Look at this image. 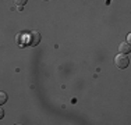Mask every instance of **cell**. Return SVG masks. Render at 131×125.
Here are the masks:
<instances>
[{
    "instance_id": "6da1fadb",
    "label": "cell",
    "mask_w": 131,
    "mask_h": 125,
    "mask_svg": "<svg viewBox=\"0 0 131 125\" xmlns=\"http://www.w3.org/2000/svg\"><path fill=\"white\" fill-rule=\"evenodd\" d=\"M114 64H116L117 68H120V70H124V68L128 67L130 60H128V57H127L126 54H123V53H118L116 57H114Z\"/></svg>"
},
{
    "instance_id": "7a4b0ae2",
    "label": "cell",
    "mask_w": 131,
    "mask_h": 125,
    "mask_svg": "<svg viewBox=\"0 0 131 125\" xmlns=\"http://www.w3.org/2000/svg\"><path fill=\"white\" fill-rule=\"evenodd\" d=\"M39 42H40V33L38 31H32L27 38V43L29 46H38Z\"/></svg>"
},
{
    "instance_id": "3957f363",
    "label": "cell",
    "mask_w": 131,
    "mask_h": 125,
    "mask_svg": "<svg viewBox=\"0 0 131 125\" xmlns=\"http://www.w3.org/2000/svg\"><path fill=\"white\" fill-rule=\"evenodd\" d=\"M118 52L123 53V54H127V53H130V52H131L130 43H121V45L118 46Z\"/></svg>"
},
{
    "instance_id": "277c9868",
    "label": "cell",
    "mask_w": 131,
    "mask_h": 125,
    "mask_svg": "<svg viewBox=\"0 0 131 125\" xmlns=\"http://www.w3.org/2000/svg\"><path fill=\"white\" fill-rule=\"evenodd\" d=\"M15 42H17V45L20 46V47H24L25 46V43H24V35L23 32H18L17 36H15Z\"/></svg>"
},
{
    "instance_id": "5b68a950",
    "label": "cell",
    "mask_w": 131,
    "mask_h": 125,
    "mask_svg": "<svg viewBox=\"0 0 131 125\" xmlns=\"http://www.w3.org/2000/svg\"><path fill=\"white\" fill-rule=\"evenodd\" d=\"M7 99H8L7 93H6V92H2V90H0V106L4 104V103L7 102Z\"/></svg>"
},
{
    "instance_id": "8992f818",
    "label": "cell",
    "mask_w": 131,
    "mask_h": 125,
    "mask_svg": "<svg viewBox=\"0 0 131 125\" xmlns=\"http://www.w3.org/2000/svg\"><path fill=\"white\" fill-rule=\"evenodd\" d=\"M28 0H14V4L18 6V7H24V6L27 4Z\"/></svg>"
},
{
    "instance_id": "52a82bcc",
    "label": "cell",
    "mask_w": 131,
    "mask_h": 125,
    "mask_svg": "<svg viewBox=\"0 0 131 125\" xmlns=\"http://www.w3.org/2000/svg\"><path fill=\"white\" fill-rule=\"evenodd\" d=\"M3 117H4V111H3V108L0 107V120H2Z\"/></svg>"
}]
</instances>
